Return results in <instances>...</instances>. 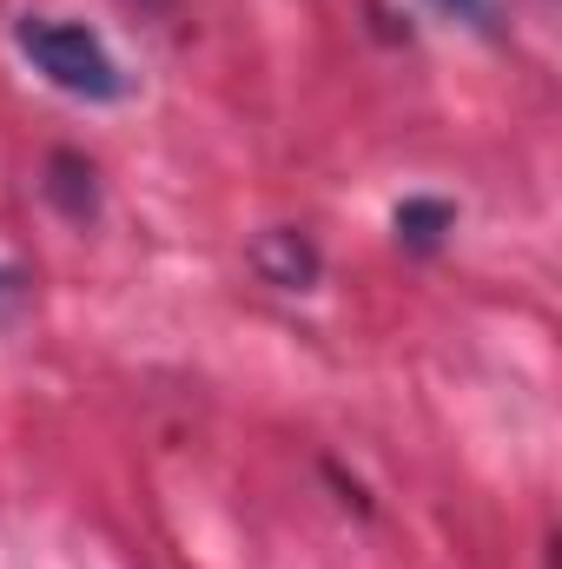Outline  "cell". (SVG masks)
<instances>
[{
    "label": "cell",
    "mask_w": 562,
    "mask_h": 569,
    "mask_svg": "<svg viewBox=\"0 0 562 569\" xmlns=\"http://www.w3.org/2000/svg\"><path fill=\"white\" fill-rule=\"evenodd\" d=\"M430 7L456 27H476V33H496V20H503V0H430Z\"/></svg>",
    "instance_id": "obj_5"
},
{
    "label": "cell",
    "mask_w": 562,
    "mask_h": 569,
    "mask_svg": "<svg viewBox=\"0 0 562 569\" xmlns=\"http://www.w3.org/2000/svg\"><path fill=\"white\" fill-rule=\"evenodd\" d=\"M40 192H47L73 226H87V219L100 212V172H93V159H80V152H53Z\"/></svg>",
    "instance_id": "obj_3"
},
{
    "label": "cell",
    "mask_w": 562,
    "mask_h": 569,
    "mask_svg": "<svg viewBox=\"0 0 562 569\" xmlns=\"http://www.w3.org/2000/svg\"><path fill=\"white\" fill-rule=\"evenodd\" d=\"M252 272L265 284H279V291H311L318 272H324V259H318V246L298 226H272V232L252 239Z\"/></svg>",
    "instance_id": "obj_2"
},
{
    "label": "cell",
    "mask_w": 562,
    "mask_h": 569,
    "mask_svg": "<svg viewBox=\"0 0 562 569\" xmlns=\"http://www.w3.org/2000/svg\"><path fill=\"white\" fill-rule=\"evenodd\" d=\"M20 305H27V272H20V266H0V325H7Z\"/></svg>",
    "instance_id": "obj_6"
},
{
    "label": "cell",
    "mask_w": 562,
    "mask_h": 569,
    "mask_svg": "<svg viewBox=\"0 0 562 569\" xmlns=\"http://www.w3.org/2000/svg\"><path fill=\"white\" fill-rule=\"evenodd\" d=\"M391 226H398V246L404 252H436L456 232V206L450 199H404Z\"/></svg>",
    "instance_id": "obj_4"
},
{
    "label": "cell",
    "mask_w": 562,
    "mask_h": 569,
    "mask_svg": "<svg viewBox=\"0 0 562 569\" xmlns=\"http://www.w3.org/2000/svg\"><path fill=\"white\" fill-rule=\"evenodd\" d=\"M13 40H20V53L33 60V73H40L47 87L73 93V100H120V93H127L120 60H113L107 40H100L93 27H80V20L27 13V20L13 27Z\"/></svg>",
    "instance_id": "obj_1"
}]
</instances>
